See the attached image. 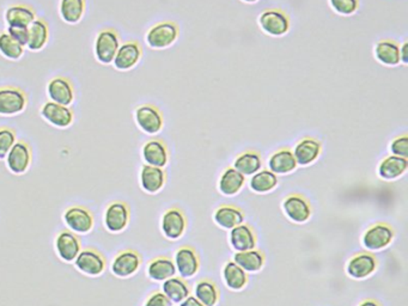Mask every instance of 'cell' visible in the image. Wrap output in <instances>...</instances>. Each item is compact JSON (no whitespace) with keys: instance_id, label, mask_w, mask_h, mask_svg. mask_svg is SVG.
<instances>
[{"instance_id":"1","label":"cell","mask_w":408,"mask_h":306,"mask_svg":"<svg viewBox=\"0 0 408 306\" xmlns=\"http://www.w3.org/2000/svg\"><path fill=\"white\" fill-rule=\"evenodd\" d=\"M179 27L174 22H161L148 29L145 41L152 49H167L173 46L179 37Z\"/></svg>"},{"instance_id":"2","label":"cell","mask_w":408,"mask_h":306,"mask_svg":"<svg viewBox=\"0 0 408 306\" xmlns=\"http://www.w3.org/2000/svg\"><path fill=\"white\" fill-rule=\"evenodd\" d=\"M120 47V37L114 29H102L95 40V57L102 65H112Z\"/></svg>"},{"instance_id":"3","label":"cell","mask_w":408,"mask_h":306,"mask_svg":"<svg viewBox=\"0 0 408 306\" xmlns=\"http://www.w3.org/2000/svg\"><path fill=\"white\" fill-rule=\"evenodd\" d=\"M27 95L15 86L0 88V117H17L25 110Z\"/></svg>"},{"instance_id":"4","label":"cell","mask_w":408,"mask_h":306,"mask_svg":"<svg viewBox=\"0 0 408 306\" xmlns=\"http://www.w3.org/2000/svg\"><path fill=\"white\" fill-rule=\"evenodd\" d=\"M134 120L140 131L148 136H156L163 128V117L155 105H139L134 112Z\"/></svg>"},{"instance_id":"5","label":"cell","mask_w":408,"mask_h":306,"mask_svg":"<svg viewBox=\"0 0 408 306\" xmlns=\"http://www.w3.org/2000/svg\"><path fill=\"white\" fill-rule=\"evenodd\" d=\"M394 240V231L389 225L375 224L366 230L362 237L363 247L369 252H380L388 248Z\"/></svg>"},{"instance_id":"6","label":"cell","mask_w":408,"mask_h":306,"mask_svg":"<svg viewBox=\"0 0 408 306\" xmlns=\"http://www.w3.org/2000/svg\"><path fill=\"white\" fill-rule=\"evenodd\" d=\"M259 27L264 34L273 37H281L290 30V20L288 16L280 10H267L259 16Z\"/></svg>"},{"instance_id":"7","label":"cell","mask_w":408,"mask_h":306,"mask_svg":"<svg viewBox=\"0 0 408 306\" xmlns=\"http://www.w3.org/2000/svg\"><path fill=\"white\" fill-rule=\"evenodd\" d=\"M40 114L43 120L60 129L70 127L74 124V114L72 109L54 102H46L40 109Z\"/></svg>"},{"instance_id":"8","label":"cell","mask_w":408,"mask_h":306,"mask_svg":"<svg viewBox=\"0 0 408 306\" xmlns=\"http://www.w3.org/2000/svg\"><path fill=\"white\" fill-rule=\"evenodd\" d=\"M143 57V49L136 41L122 43L117 49L113 65L117 71L127 72L139 64Z\"/></svg>"},{"instance_id":"9","label":"cell","mask_w":408,"mask_h":306,"mask_svg":"<svg viewBox=\"0 0 408 306\" xmlns=\"http://www.w3.org/2000/svg\"><path fill=\"white\" fill-rule=\"evenodd\" d=\"M6 165L12 174L23 175L31 165V150L24 141H16L6 155Z\"/></svg>"},{"instance_id":"10","label":"cell","mask_w":408,"mask_h":306,"mask_svg":"<svg viewBox=\"0 0 408 306\" xmlns=\"http://www.w3.org/2000/svg\"><path fill=\"white\" fill-rule=\"evenodd\" d=\"M47 95L49 101L66 107H70L76 98L72 83L65 77H54L51 79L47 86Z\"/></svg>"},{"instance_id":"11","label":"cell","mask_w":408,"mask_h":306,"mask_svg":"<svg viewBox=\"0 0 408 306\" xmlns=\"http://www.w3.org/2000/svg\"><path fill=\"white\" fill-rule=\"evenodd\" d=\"M129 223V208L124 202H112L105 209V225L110 233H119L124 231Z\"/></svg>"},{"instance_id":"12","label":"cell","mask_w":408,"mask_h":306,"mask_svg":"<svg viewBox=\"0 0 408 306\" xmlns=\"http://www.w3.org/2000/svg\"><path fill=\"white\" fill-rule=\"evenodd\" d=\"M378 268V261L375 256L368 252H361L354 255L346 266V273L352 279L362 280L373 276Z\"/></svg>"},{"instance_id":"13","label":"cell","mask_w":408,"mask_h":306,"mask_svg":"<svg viewBox=\"0 0 408 306\" xmlns=\"http://www.w3.org/2000/svg\"><path fill=\"white\" fill-rule=\"evenodd\" d=\"M186 228V217L179 208H170L164 212L161 221V229L168 240H179L183 236Z\"/></svg>"},{"instance_id":"14","label":"cell","mask_w":408,"mask_h":306,"mask_svg":"<svg viewBox=\"0 0 408 306\" xmlns=\"http://www.w3.org/2000/svg\"><path fill=\"white\" fill-rule=\"evenodd\" d=\"M283 209L286 217L297 224H302L309 220L313 213L309 201L298 194L288 195L283 202Z\"/></svg>"},{"instance_id":"15","label":"cell","mask_w":408,"mask_h":306,"mask_svg":"<svg viewBox=\"0 0 408 306\" xmlns=\"http://www.w3.org/2000/svg\"><path fill=\"white\" fill-rule=\"evenodd\" d=\"M78 271H82L86 276H98L105 271V257L93 249L81 250L77 259L74 260Z\"/></svg>"},{"instance_id":"16","label":"cell","mask_w":408,"mask_h":306,"mask_svg":"<svg viewBox=\"0 0 408 306\" xmlns=\"http://www.w3.org/2000/svg\"><path fill=\"white\" fill-rule=\"evenodd\" d=\"M64 221L67 228L74 233H88L93 228V214L81 206H74L66 209V212L64 213Z\"/></svg>"},{"instance_id":"17","label":"cell","mask_w":408,"mask_h":306,"mask_svg":"<svg viewBox=\"0 0 408 306\" xmlns=\"http://www.w3.org/2000/svg\"><path fill=\"white\" fill-rule=\"evenodd\" d=\"M141 264V257L134 250H124L119 252L113 262H112V271L115 276L119 278H129L134 276Z\"/></svg>"},{"instance_id":"18","label":"cell","mask_w":408,"mask_h":306,"mask_svg":"<svg viewBox=\"0 0 408 306\" xmlns=\"http://www.w3.org/2000/svg\"><path fill=\"white\" fill-rule=\"evenodd\" d=\"M321 150H322V145L319 140L307 136V138H303L296 143L292 153H293V157L297 162V165L308 167L319 158L320 155H321Z\"/></svg>"},{"instance_id":"19","label":"cell","mask_w":408,"mask_h":306,"mask_svg":"<svg viewBox=\"0 0 408 306\" xmlns=\"http://www.w3.org/2000/svg\"><path fill=\"white\" fill-rule=\"evenodd\" d=\"M174 264L176 271H179L180 276L185 279H191L197 276L200 267L197 252H194V249L190 247H182L176 252Z\"/></svg>"},{"instance_id":"20","label":"cell","mask_w":408,"mask_h":306,"mask_svg":"<svg viewBox=\"0 0 408 306\" xmlns=\"http://www.w3.org/2000/svg\"><path fill=\"white\" fill-rule=\"evenodd\" d=\"M55 249L62 260L72 262L77 259L82 247L79 238L72 231H62L55 240Z\"/></svg>"},{"instance_id":"21","label":"cell","mask_w":408,"mask_h":306,"mask_svg":"<svg viewBox=\"0 0 408 306\" xmlns=\"http://www.w3.org/2000/svg\"><path fill=\"white\" fill-rule=\"evenodd\" d=\"M229 242L231 248L236 252H248L257 247V237L252 228L241 224L230 230Z\"/></svg>"},{"instance_id":"22","label":"cell","mask_w":408,"mask_h":306,"mask_svg":"<svg viewBox=\"0 0 408 306\" xmlns=\"http://www.w3.org/2000/svg\"><path fill=\"white\" fill-rule=\"evenodd\" d=\"M141 155L145 164L161 169H163L169 160V153L165 143L157 139L148 140V143H144V146L141 148Z\"/></svg>"},{"instance_id":"23","label":"cell","mask_w":408,"mask_h":306,"mask_svg":"<svg viewBox=\"0 0 408 306\" xmlns=\"http://www.w3.org/2000/svg\"><path fill=\"white\" fill-rule=\"evenodd\" d=\"M373 55L381 65L395 67L400 65V46L392 40H382L373 47Z\"/></svg>"},{"instance_id":"24","label":"cell","mask_w":408,"mask_h":306,"mask_svg":"<svg viewBox=\"0 0 408 306\" xmlns=\"http://www.w3.org/2000/svg\"><path fill=\"white\" fill-rule=\"evenodd\" d=\"M165 184V172L161 167L144 164L140 170V186L148 193L156 194L163 189Z\"/></svg>"},{"instance_id":"25","label":"cell","mask_w":408,"mask_h":306,"mask_svg":"<svg viewBox=\"0 0 408 306\" xmlns=\"http://www.w3.org/2000/svg\"><path fill=\"white\" fill-rule=\"evenodd\" d=\"M4 18L8 27H29L36 20V12L28 5L15 4L5 10Z\"/></svg>"},{"instance_id":"26","label":"cell","mask_w":408,"mask_h":306,"mask_svg":"<svg viewBox=\"0 0 408 306\" xmlns=\"http://www.w3.org/2000/svg\"><path fill=\"white\" fill-rule=\"evenodd\" d=\"M267 165H269V170L276 175L291 174L298 167L293 153L288 148H281L274 152L269 157Z\"/></svg>"},{"instance_id":"27","label":"cell","mask_w":408,"mask_h":306,"mask_svg":"<svg viewBox=\"0 0 408 306\" xmlns=\"http://www.w3.org/2000/svg\"><path fill=\"white\" fill-rule=\"evenodd\" d=\"M408 159L390 155L378 165V176L385 181H394L407 171Z\"/></svg>"},{"instance_id":"28","label":"cell","mask_w":408,"mask_h":306,"mask_svg":"<svg viewBox=\"0 0 408 306\" xmlns=\"http://www.w3.org/2000/svg\"><path fill=\"white\" fill-rule=\"evenodd\" d=\"M245 183V177L241 172H238L235 167H228L219 177L218 189L223 195L233 196L241 192Z\"/></svg>"},{"instance_id":"29","label":"cell","mask_w":408,"mask_h":306,"mask_svg":"<svg viewBox=\"0 0 408 306\" xmlns=\"http://www.w3.org/2000/svg\"><path fill=\"white\" fill-rule=\"evenodd\" d=\"M86 0H60L59 15L65 23L78 24L86 15Z\"/></svg>"},{"instance_id":"30","label":"cell","mask_w":408,"mask_h":306,"mask_svg":"<svg viewBox=\"0 0 408 306\" xmlns=\"http://www.w3.org/2000/svg\"><path fill=\"white\" fill-rule=\"evenodd\" d=\"M49 41V27L46 20L36 18L33 23L29 25V40H28L27 47L29 51L40 52L47 46Z\"/></svg>"},{"instance_id":"31","label":"cell","mask_w":408,"mask_h":306,"mask_svg":"<svg viewBox=\"0 0 408 306\" xmlns=\"http://www.w3.org/2000/svg\"><path fill=\"white\" fill-rule=\"evenodd\" d=\"M214 220L223 230H231L243 224L245 216L242 211L233 206H221L214 212Z\"/></svg>"},{"instance_id":"32","label":"cell","mask_w":408,"mask_h":306,"mask_svg":"<svg viewBox=\"0 0 408 306\" xmlns=\"http://www.w3.org/2000/svg\"><path fill=\"white\" fill-rule=\"evenodd\" d=\"M175 274V264L168 257H157L148 264V276L153 281H165Z\"/></svg>"},{"instance_id":"33","label":"cell","mask_w":408,"mask_h":306,"mask_svg":"<svg viewBox=\"0 0 408 306\" xmlns=\"http://www.w3.org/2000/svg\"><path fill=\"white\" fill-rule=\"evenodd\" d=\"M233 262L240 266L245 273H257L264 267V255L259 250L236 252L233 256Z\"/></svg>"},{"instance_id":"34","label":"cell","mask_w":408,"mask_h":306,"mask_svg":"<svg viewBox=\"0 0 408 306\" xmlns=\"http://www.w3.org/2000/svg\"><path fill=\"white\" fill-rule=\"evenodd\" d=\"M223 279L231 291H241L248 283V276L235 262H228L223 268Z\"/></svg>"},{"instance_id":"35","label":"cell","mask_w":408,"mask_h":306,"mask_svg":"<svg viewBox=\"0 0 408 306\" xmlns=\"http://www.w3.org/2000/svg\"><path fill=\"white\" fill-rule=\"evenodd\" d=\"M233 167L238 172H241L245 177V176H253L254 174H257V171L261 170L262 160H261L260 155L257 152H243L235 159Z\"/></svg>"},{"instance_id":"36","label":"cell","mask_w":408,"mask_h":306,"mask_svg":"<svg viewBox=\"0 0 408 306\" xmlns=\"http://www.w3.org/2000/svg\"><path fill=\"white\" fill-rule=\"evenodd\" d=\"M278 186V177L272 171L260 170L257 174L252 176L249 181V188L257 193V194H264L272 192Z\"/></svg>"},{"instance_id":"37","label":"cell","mask_w":408,"mask_h":306,"mask_svg":"<svg viewBox=\"0 0 408 306\" xmlns=\"http://www.w3.org/2000/svg\"><path fill=\"white\" fill-rule=\"evenodd\" d=\"M162 292L170 302L179 304L190 295V287L187 286V283L182 279L173 276L170 279L163 281Z\"/></svg>"},{"instance_id":"38","label":"cell","mask_w":408,"mask_h":306,"mask_svg":"<svg viewBox=\"0 0 408 306\" xmlns=\"http://www.w3.org/2000/svg\"><path fill=\"white\" fill-rule=\"evenodd\" d=\"M194 297L205 306H216L219 300V292L212 281L204 279L197 283Z\"/></svg>"},{"instance_id":"39","label":"cell","mask_w":408,"mask_h":306,"mask_svg":"<svg viewBox=\"0 0 408 306\" xmlns=\"http://www.w3.org/2000/svg\"><path fill=\"white\" fill-rule=\"evenodd\" d=\"M25 47L22 46L20 43L12 39L8 33H1L0 34V54L3 55L8 60H20L23 57Z\"/></svg>"},{"instance_id":"40","label":"cell","mask_w":408,"mask_h":306,"mask_svg":"<svg viewBox=\"0 0 408 306\" xmlns=\"http://www.w3.org/2000/svg\"><path fill=\"white\" fill-rule=\"evenodd\" d=\"M16 141H17L16 134L11 128H0V160L6 158V155L12 146L15 145Z\"/></svg>"},{"instance_id":"41","label":"cell","mask_w":408,"mask_h":306,"mask_svg":"<svg viewBox=\"0 0 408 306\" xmlns=\"http://www.w3.org/2000/svg\"><path fill=\"white\" fill-rule=\"evenodd\" d=\"M331 8L338 15L352 16L356 13L359 6L358 0H330Z\"/></svg>"},{"instance_id":"42","label":"cell","mask_w":408,"mask_h":306,"mask_svg":"<svg viewBox=\"0 0 408 306\" xmlns=\"http://www.w3.org/2000/svg\"><path fill=\"white\" fill-rule=\"evenodd\" d=\"M392 155L408 158V138L406 136H397L390 143Z\"/></svg>"},{"instance_id":"43","label":"cell","mask_w":408,"mask_h":306,"mask_svg":"<svg viewBox=\"0 0 408 306\" xmlns=\"http://www.w3.org/2000/svg\"><path fill=\"white\" fill-rule=\"evenodd\" d=\"M6 33L20 45L27 47L28 40H29V27H8Z\"/></svg>"},{"instance_id":"44","label":"cell","mask_w":408,"mask_h":306,"mask_svg":"<svg viewBox=\"0 0 408 306\" xmlns=\"http://www.w3.org/2000/svg\"><path fill=\"white\" fill-rule=\"evenodd\" d=\"M169 299L163 295V292H155L145 300L144 306H170Z\"/></svg>"},{"instance_id":"45","label":"cell","mask_w":408,"mask_h":306,"mask_svg":"<svg viewBox=\"0 0 408 306\" xmlns=\"http://www.w3.org/2000/svg\"><path fill=\"white\" fill-rule=\"evenodd\" d=\"M400 62L404 65L408 64V43L404 42L400 46Z\"/></svg>"},{"instance_id":"46","label":"cell","mask_w":408,"mask_h":306,"mask_svg":"<svg viewBox=\"0 0 408 306\" xmlns=\"http://www.w3.org/2000/svg\"><path fill=\"white\" fill-rule=\"evenodd\" d=\"M181 306H205L202 302H199L198 299L195 298V297H191V295H188L182 302H181Z\"/></svg>"},{"instance_id":"47","label":"cell","mask_w":408,"mask_h":306,"mask_svg":"<svg viewBox=\"0 0 408 306\" xmlns=\"http://www.w3.org/2000/svg\"><path fill=\"white\" fill-rule=\"evenodd\" d=\"M358 306H381L378 304L376 300H373V299H366V300H363L361 304Z\"/></svg>"},{"instance_id":"48","label":"cell","mask_w":408,"mask_h":306,"mask_svg":"<svg viewBox=\"0 0 408 306\" xmlns=\"http://www.w3.org/2000/svg\"><path fill=\"white\" fill-rule=\"evenodd\" d=\"M243 3H247V4H254V3H257L259 0H242Z\"/></svg>"}]
</instances>
